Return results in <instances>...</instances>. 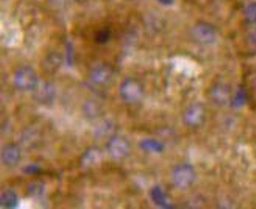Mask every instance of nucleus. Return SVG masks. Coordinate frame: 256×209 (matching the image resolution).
Returning <instances> with one entry per match:
<instances>
[{
  "instance_id": "b1692460",
  "label": "nucleus",
  "mask_w": 256,
  "mask_h": 209,
  "mask_svg": "<svg viewBox=\"0 0 256 209\" xmlns=\"http://www.w3.org/2000/svg\"><path fill=\"white\" fill-rule=\"evenodd\" d=\"M250 38H252V42L256 46V28L253 30V33H252V36H250Z\"/></svg>"
},
{
  "instance_id": "f257e3e1",
  "label": "nucleus",
  "mask_w": 256,
  "mask_h": 209,
  "mask_svg": "<svg viewBox=\"0 0 256 209\" xmlns=\"http://www.w3.org/2000/svg\"><path fill=\"white\" fill-rule=\"evenodd\" d=\"M41 82L38 76L36 70L30 66L19 68L14 75H12V86H14L19 92H34L40 88Z\"/></svg>"
},
{
  "instance_id": "6e6552de",
  "label": "nucleus",
  "mask_w": 256,
  "mask_h": 209,
  "mask_svg": "<svg viewBox=\"0 0 256 209\" xmlns=\"http://www.w3.org/2000/svg\"><path fill=\"white\" fill-rule=\"evenodd\" d=\"M22 161V148L18 144H6L2 148V164L6 168H14Z\"/></svg>"
},
{
  "instance_id": "f8f14e48",
  "label": "nucleus",
  "mask_w": 256,
  "mask_h": 209,
  "mask_svg": "<svg viewBox=\"0 0 256 209\" xmlns=\"http://www.w3.org/2000/svg\"><path fill=\"white\" fill-rule=\"evenodd\" d=\"M150 198H152L153 203H155L156 206H160V208H174L170 197L160 186L152 188V190H150Z\"/></svg>"
},
{
  "instance_id": "f03ea898",
  "label": "nucleus",
  "mask_w": 256,
  "mask_h": 209,
  "mask_svg": "<svg viewBox=\"0 0 256 209\" xmlns=\"http://www.w3.org/2000/svg\"><path fill=\"white\" fill-rule=\"evenodd\" d=\"M119 96L124 100V103L134 106V104L142 103L146 97V89L142 83H139L134 78H125L119 86Z\"/></svg>"
},
{
  "instance_id": "f3484780",
  "label": "nucleus",
  "mask_w": 256,
  "mask_h": 209,
  "mask_svg": "<svg viewBox=\"0 0 256 209\" xmlns=\"http://www.w3.org/2000/svg\"><path fill=\"white\" fill-rule=\"evenodd\" d=\"M102 128H104V132L102 130H97L96 132V136L97 138H102V139H110V138H112L114 136V124L112 122H104L100 125Z\"/></svg>"
},
{
  "instance_id": "39448f33",
  "label": "nucleus",
  "mask_w": 256,
  "mask_h": 209,
  "mask_svg": "<svg viewBox=\"0 0 256 209\" xmlns=\"http://www.w3.org/2000/svg\"><path fill=\"white\" fill-rule=\"evenodd\" d=\"M106 153L114 161H124L130 156L132 146H130V142H128V139H125L124 136L114 134L106 142Z\"/></svg>"
},
{
  "instance_id": "9d476101",
  "label": "nucleus",
  "mask_w": 256,
  "mask_h": 209,
  "mask_svg": "<svg viewBox=\"0 0 256 209\" xmlns=\"http://www.w3.org/2000/svg\"><path fill=\"white\" fill-rule=\"evenodd\" d=\"M104 158H105V153L102 148L98 147H91V148H88L83 156H82V160H80V164L86 168H91V167H97L100 166L102 162H104Z\"/></svg>"
},
{
  "instance_id": "5701e85b",
  "label": "nucleus",
  "mask_w": 256,
  "mask_h": 209,
  "mask_svg": "<svg viewBox=\"0 0 256 209\" xmlns=\"http://www.w3.org/2000/svg\"><path fill=\"white\" fill-rule=\"evenodd\" d=\"M69 0H50V4L52 5H66Z\"/></svg>"
},
{
  "instance_id": "7ed1b4c3",
  "label": "nucleus",
  "mask_w": 256,
  "mask_h": 209,
  "mask_svg": "<svg viewBox=\"0 0 256 209\" xmlns=\"http://www.w3.org/2000/svg\"><path fill=\"white\" fill-rule=\"evenodd\" d=\"M170 178H172V184L176 189L188 190L197 181V172L190 164H178L172 168Z\"/></svg>"
},
{
  "instance_id": "a211bd4d",
  "label": "nucleus",
  "mask_w": 256,
  "mask_h": 209,
  "mask_svg": "<svg viewBox=\"0 0 256 209\" xmlns=\"http://www.w3.org/2000/svg\"><path fill=\"white\" fill-rule=\"evenodd\" d=\"M244 16L247 24L250 25H256V2H252L246 6L244 10Z\"/></svg>"
},
{
  "instance_id": "1a4fd4ad",
  "label": "nucleus",
  "mask_w": 256,
  "mask_h": 209,
  "mask_svg": "<svg viewBox=\"0 0 256 209\" xmlns=\"http://www.w3.org/2000/svg\"><path fill=\"white\" fill-rule=\"evenodd\" d=\"M210 98L219 104V106H224V104H228L233 98V92H232V86L226 83H217L211 88L210 90Z\"/></svg>"
},
{
  "instance_id": "393cba45",
  "label": "nucleus",
  "mask_w": 256,
  "mask_h": 209,
  "mask_svg": "<svg viewBox=\"0 0 256 209\" xmlns=\"http://www.w3.org/2000/svg\"><path fill=\"white\" fill-rule=\"evenodd\" d=\"M68 56H69V64H72V46H69V54H68Z\"/></svg>"
},
{
  "instance_id": "aec40b11",
  "label": "nucleus",
  "mask_w": 256,
  "mask_h": 209,
  "mask_svg": "<svg viewBox=\"0 0 256 209\" xmlns=\"http://www.w3.org/2000/svg\"><path fill=\"white\" fill-rule=\"evenodd\" d=\"M110 38H111V33L108 30H104V32L97 33V42L98 44H106L110 41Z\"/></svg>"
},
{
  "instance_id": "9b49d317",
  "label": "nucleus",
  "mask_w": 256,
  "mask_h": 209,
  "mask_svg": "<svg viewBox=\"0 0 256 209\" xmlns=\"http://www.w3.org/2000/svg\"><path fill=\"white\" fill-rule=\"evenodd\" d=\"M55 96H56V90L52 83H41L40 88L34 90L36 102L42 104H50L55 100Z\"/></svg>"
},
{
  "instance_id": "2eb2a0df",
  "label": "nucleus",
  "mask_w": 256,
  "mask_h": 209,
  "mask_svg": "<svg viewBox=\"0 0 256 209\" xmlns=\"http://www.w3.org/2000/svg\"><path fill=\"white\" fill-rule=\"evenodd\" d=\"M248 102V97H247V92L244 89H239L238 92L233 96L232 102H230V104H232V108L233 110H240V108H244L246 104Z\"/></svg>"
},
{
  "instance_id": "0eeeda50",
  "label": "nucleus",
  "mask_w": 256,
  "mask_h": 209,
  "mask_svg": "<svg viewBox=\"0 0 256 209\" xmlns=\"http://www.w3.org/2000/svg\"><path fill=\"white\" fill-rule=\"evenodd\" d=\"M183 122L190 130H198L206 122V110H204V106L200 103L190 104L183 114Z\"/></svg>"
},
{
  "instance_id": "dca6fc26",
  "label": "nucleus",
  "mask_w": 256,
  "mask_h": 209,
  "mask_svg": "<svg viewBox=\"0 0 256 209\" xmlns=\"http://www.w3.org/2000/svg\"><path fill=\"white\" fill-rule=\"evenodd\" d=\"M83 112H84V116L88 117V119H96V117L100 116L102 110H100L97 102H86L84 106H83Z\"/></svg>"
},
{
  "instance_id": "412c9836",
  "label": "nucleus",
  "mask_w": 256,
  "mask_h": 209,
  "mask_svg": "<svg viewBox=\"0 0 256 209\" xmlns=\"http://www.w3.org/2000/svg\"><path fill=\"white\" fill-rule=\"evenodd\" d=\"M27 175H38V174H41V167L40 166H36V164H32L28 167H25V170H24Z\"/></svg>"
},
{
  "instance_id": "ddd939ff",
  "label": "nucleus",
  "mask_w": 256,
  "mask_h": 209,
  "mask_svg": "<svg viewBox=\"0 0 256 209\" xmlns=\"http://www.w3.org/2000/svg\"><path fill=\"white\" fill-rule=\"evenodd\" d=\"M139 148L147 154H161L164 153L166 146L158 139H144V140H140Z\"/></svg>"
},
{
  "instance_id": "423d86ee",
  "label": "nucleus",
  "mask_w": 256,
  "mask_h": 209,
  "mask_svg": "<svg viewBox=\"0 0 256 209\" xmlns=\"http://www.w3.org/2000/svg\"><path fill=\"white\" fill-rule=\"evenodd\" d=\"M114 78V70L110 64H96V66L89 70V75H88V80L92 86L96 88H106Z\"/></svg>"
},
{
  "instance_id": "4468645a",
  "label": "nucleus",
  "mask_w": 256,
  "mask_h": 209,
  "mask_svg": "<svg viewBox=\"0 0 256 209\" xmlns=\"http://www.w3.org/2000/svg\"><path fill=\"white\" fill-rule=\"evenodd\" d=\"M19 204V197L18 194L12 189H5L2 192V197H0V206L5 209H12Z\"/></svg>"
},
{
  "instance_id": "20e7f679",
  "label": "nucleus",
  "mask_w": 256,
  "mask_h": 209,
  "mask_svg": "<svg viewBox=\"0 0 256 209\" xmlns=\"http://www.w3.org/2000/svg\"><path fill=\"white\" fill-rule=\"evenodd\" d=\"M190 36L200 46H214L217 42V39H219L216 27L208 22L196 24L190 30Z\"/></svg>"
},
{
  "instance_id": "4be33fe9",
  "label": "nucleus",
  "mask_w": 256,
  "mask_h": 209,
  "mask_svg": "<svg viewBox=\"0 0 256 209\" xmlns=\"http://www.w3.org/2000/svg\"><path fill=\"white\" fill-rule=\"evenodd\" d=\"M156 2L161 5H166V6H170V5H174L175 0H156Z\"/></svg>"
},
{
  "instance_id": "6ab92c4d",
  "label": "nucleus",
  "mask_w": 256,
  "mask_h": 209,
  "mask_svg": "<svg viewBox=\"0 0 256 209\" xmlns=\"http://www.w3.org/2000/svg\"><path fill=\"white\" fill-rule=\"evenodd\" d=\"M30 188H33V189H34V190L28 189V194L32 195V197H36V195L44 194V186H42V184H40V182H33V184H30Z\"/></svg>"
}]
</instances>
